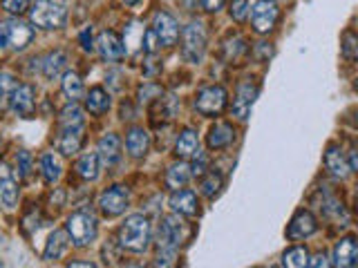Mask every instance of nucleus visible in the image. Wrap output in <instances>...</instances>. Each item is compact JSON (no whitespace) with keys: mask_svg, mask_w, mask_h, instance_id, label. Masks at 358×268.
I'll return each mask as SVG.
<instances>
[{"mask_svg":"<svg viewBox=\"0 0 358 268\" xmlns=\"http://www.w3.org/2000/svg\"><path fill=\"white\" fill-rule=\"evenodd\" d=\"M182 241H184V223H182V219L175 217V215L162 217L159 228H157V244H159V248L175 251Z\"/></svg>","mask_w":358,"mask_h":268,"instance_id":"nucleus-9","label":"nucleus"},{"mask_svg":"<svg viewBox=\"0 0 358 268\" xmlns=\"http://www.w3.org/2000/svg\"><path fill=\"white\" fill-rule=\"evenodd\" d=\"M255 268H260V266H255Z\"/></svg>","mask_w":358,"mask_h":268,"instance_id":"nucleus-48","label":"nucleus"},{"mask_svg":"<svg viewBox=\"0 0 358 268\" xmlns=\"http://www.w3.org/2000/svg\"><path fill=\"white\" fill-rule=\"evenodd\" d=\"M309 264V253L302 246H294L282 255V266L285 268H307Z\"/></svg>","mask_w":358,"mask_h":268,"instance_id":"nucleus-32","label":"nucleus"},{"mask_svg":"<svg viewBox=\"0 0 358 268\" xmlns=\"http://www.w3.org/2000/svg\"><path fill=\"white\" fill-rule=\"evenodd\" d=\"M18 204V186L16 179L11 177L9 168L5 163H0V206H5L11 210Z\"/></svg>","mask_w":358,"mask_h":268,"instance_id":"nucleus-17","label":"nucleus"},{"mask_svg":"<svg viewBox=\"0 0 358 268\" xmlns=\"http://www.w3.org/2000/svg\"><path fill=\"white\" fill-rule=\"evenodd\" d=\"M148 148H150V134L145 132L143 128L134 126L128 130V137H126V150L130 156L134 159H141V156L148 154Z\"/></svg>","mask_w":358,"mask_h":268,"instance_id":"nucleus-19","label":"nucleus"},{"mask_svg":"<svg viewBox=\"0 0 358 268\" xmlns=\"http://www.w3.org/2000/svg\"><path fill=\"white\" fill-rule=\"evenodd\" d=\"M65 65H67V54L63 50H56V52L45 56V61H43V74L48 76V78H59L65 72Z\"/></svg>","mask_w":358,"mask_h":268,"instance_id":"nucleus-27","label":"nucleus"},{"mask_svg":"<svg viewBox=\"0 0 358 268\" xmlns=\"http://www.w3.org/2000/svg\"><path fill=\"white\" fill-rule=\"evenodd\" d=\"M227 89L220 85H208L204 89H199L195 96V110L204 117H215L227 105Z\"/></svg>","mask_w":358,"mask_h":268,"instance_id":"nucleus-6","label":"nucleus"},{"mask_svg":"<svg viewBox=\"0 0 358 268\" xmlns=\"http://www.w3.org/2000/svg\"><path fill=\"white\" fill-rule=\"evenodd\" d=\"M141 43H143V27L139 25V22H130V25L126 27V45H130V47L126 52L137 50Z\"/></svg>","mask_w":358,"mask_h":268,"instance_id":"nucleus-34","label":"nucleus"},{"mask_svg":"<svg viewBox=\"0 0 358 268\" xmlns=\"http://www.w3.org/2000/svg\"><path fill=\"white\" fill-rule=\"evenodd\" d=\"M235 141V130L229 126V123H215L210 130H208V137L206 143L210 150H222V148H229V145Z\"/></svg>","mask_w":358,"mask_h":268,"instance_id":"nucleus-21","label":"nucleus"},{"mask_svg":"<svg viewBox=\"0 0 358 268\" xmlns=\"http://www.w3.org/2000/svg\"><path fill=\"white\" fill-rule=\"evenodd\" d=\"M246 52V43L240 36H233V40L227 43V56L231 61H238V56Z\"/></svg>","mask_w":358,"mask_h":268,"instance_id":"nucleus-38","label":"nucleus"},{"mask_svg":"<svg viewBox=\"0 0 358 268\" xmlns=\"http://www.w3.org/2000/svg\"><path fill=\"white\" fill-rule=\"evenodd\" d=\"M81 143H83V132L81 128L76 130H63V134L59 137V152L65 154V156H72L76 154L78 150H81Z\"/></svg>","mask_w":358,"mask_h":268,"instance_id":"nucleus-23","label":"nucleus"},{"mask_svg":"<svg viewBox=\"0 0 358 268\" xmlns=\"http://www.w3.org/2000/svg\"><path fill=\"white\" fill-rule=\"evenodd\" d=\"M155 268H175V251L162 248L155 260Z\"/></svg>","mask_w":358,"mask_h":268,"instance_id":"nucleus-39","label":"nucleus"},{"mask_svg":"<svg viewBox=\"0 0 358 268\" xmlns=\"http://www.w3.org/2000/svg\"><path fill=\"white\" fill-rule=\"evenodd\" d=\"M188 179H190V165L184 163V161H179V163H173L171 168H168L166 186L171 190H179V188H184L188 184Z\"/></svg>","mask_w":358,"mask_h":268,"instance_id":"nucleus-28","label":"nucleus"},{"mask_svg":"<svg viewBox=\"0 0 358 268\" xmlns=\"http://www.w3.org/2000/svg\"><path fill=\"white\" fill-rule=\"evenodd\" d=\"M318 230V221L311 215L309 210H300L296 212V217L291 219L289 228H287V237L289 239H305L309 234Z\"/></svg>","mask_w":358,"mask_h":268,"instance_id":"nucleus-13","label":"nucleus"},{"mask_svg":"<svg viewBox=\"0 0 358 268\" xmlns=\"http://www.w3.org/2000/svg\"><path fill=\"white\" fill-rule=\"evenodd\" d=\"M141 47L148 52V54H155L157 50H159V38H157V34L152 29H145L143 31V43Z\"/></svg>","mask_w":358,"mask_h":268,"instance_id":"nucleus-40","label":"nucleus"},{"mask_svg":"<svg viewBox=\"0 0 358 268\" xmlns=\"http://www.w3.org/2000/svg\"><path fill=\"white\" fill-rule=\"evenodd\" d=\"M29 170H31V154L27 150H18L16 154V172L20 179L29 177Z\"/></svg>","mask_w":358,"mask_h":268,"instance_id":"nucleus-36","label":"nucleus"},{"mask_svg":"<svg viewBox=\"0 0 358 268\" xmlns=\"http://www.w3.org/2000/svg\"><path fill=\"white\" fill-rule=\"evenodd\" d=\"M341 50H343V54H345V59H356L358 47H356V36H354V31H345V34H343Z\"/></svg>","mask_w":358,"mask_h":268,"instance_id":"nucleus-37","label":"nucleus"},{"mask_svg":"<svg viewBox=\"0 0 358 268\" xmlns=\"http://www.w3.org/2000/svg\"><path fill=\"white\" fill-rule=\"evenodd\" d=\"M324 168H327L336 179H345L352 172V168L345 161V154L338 145H329L327 152H324Z\"/></svg>","mask_w":358,"mask_h":268,"instance_id":"nucleus-20","label":"nucleus"},{"mask_svg":"<svg viewBox=\"0 0 358 268\" xmlns=\"http://www.w3.org/2000/svg\"><path fill=\"white\" fill-rule=\"evenodd\" d=\"M41 172H43V179L48 184H56L63 174V163L61 159L56 156L54 152H45L43 159H41Z\"/></svg>","mask_w":358,"mask_h":268,"instance_id":"nucleus-26","label":"nucleus"},{"mask_svg":"<svg viewBox=\"0 0 358 268\" xmlns=\"http://www.w3.org/2000/svg\"><path fill=\"white\" fill-rule=\"evenodd\" d=\"M29 0H3V9L9 11V14H22L27 11Z\"/></svg>","mask_w":358,"mask_h":268,"instance_id":"nucleus-41","label":"nucleus"},{"mask_svg":"<svg viewBox=\"0 0 358 268\" xmlns=\"http://www.w3.org/2000/svg\"><path fill=\"white\" fill-rule=\"evenodd\" d=\"M130 204V190L126 186H112L99 197V208L106 217H119Z\"/></svg>","mask_w":358,"mask_h":268,"instance_id":"nucleus-8","label":"nucleus"},{"mask_svg":"<svg viewBox=\"0 0 358 268\" xmlns=\"http://www.w3.org/2000/svg\"><path fill=\"white\" fill-rule=\"evenodd\" d=\"M175 152L177 156H182V159H188V156H195L199 152V139H197V132L186 128L182 134H179V139L175 143Z\"/></svg>","mask_w":358,"mask_h":268,"instance_id":"nucleus-22","label":"nucleus"},{"mask_svg":"<svg viewBox=\"0 0 358 268\" xmlns=\"http://www.w3.org/2000/svg\"><path fill=\"white\" fill-rule=\"evenodd\" d=\"M96 50L101 54V59L108 63L121 61L123 54H126V47H123V40L117 36L115 31H101L96 38Z\"/></svg>","mask_w":358,"mask_h":268,"instance_id":"nucleus-12","label":"nucleus"},{"mask_svg":"<svg viewBox=\"0 0 358 268\" xmlns=\"http://www.w3.org/2000/svg\"><path fill=\"white\" fill-rule=\"evenodd\" d=\"M29 18L34 25L43 29H61L67 20V11L63 5L54 3V0H36L29 9Z\"/></svg>","mask_w":358,"mask_h":268,"instance_id":"nucleus-3","label":"nucleus"},{"mask_svg":"<svg viewBox=\"0 0 358 268\" xmlns=\"http://www.w3.org/2000/svg\"><path fill=\"white\" fill-rule=\"evenodd\" d=\"M356 257H358V244L352 237H343L334 248V264L336 268H352L356 264Z\"/></svg>","mask_w":358,"mask_h":268,"instance_id":"nucleus-18","label":"nucleus"},{"mask_svg":"<svg viewBox=\"0 0 358 268\" xmlns=\"http://www.w3.org/2000/svg\"><path fill=\"white\" fill-rule=\"evenodd\" d=\"M67 268H96L94 264H87V262H72Z\"/></svg>","mask_w":358,"mask_h":268,"instance_id":"nucleus-46","label":"nucleus"},{"mask_svg":"<svg viewBox=\"0 0 358 268\" xmlns=\"http://www.w3.org/2000/svg\"><path fill=\"white\" fill-rule=\"evenodd\" d=\"M34 38V29L22 20L0 22V47L3 50H25Z\"/></svg>","mask_w":358,"mask_h":268,"instance_id":"nucleus-5","label":"nucleus"},{"mask_svg":"<svg viewBox=\"0 0 358 268\" xmlns=\"http://www.w3.org/2000/svg\"><path fill=\"white\" fill-rule=\"evenodd\" d=\"M65 248H67V232H63V230H54V232L50 234V239H48V246H45L43 257H45L48 262H54V260H59V257H63Z\"/></svg>","mask_w":358,"mask_h":268,"instance_id":"nucleus-29","label":"nucleus"},{"mask_svg":"<svg viewBox=\"0 0 358 268\" xmlns=\"http://www.w3.org/2000/svg\"><path fill=\"white\" fill-rule=\"evenodd\" d=\"M222 184H224L222 174L217 170H210L204 179H201V193H204L206 197H215L222 190Z\"/></svg>","mask_w":358,"mask_h":268,"instance_id":"nucleus-33","label":"nucleus"},{"mask_svg":"<svg viewBox=\"0 0 358 268\" xmlns=\"http://www.w3.org/2000/svg\"><path fill=\"white\" fill-rule=\"evenodd\" d=\"M150 241V221L143 215H130L119 228V244L132 253H143Z\"/></svg>","mask_w":358,"mask_h":268,"instance_id":"nucleus-1","label":"nucleus"},{"mask_svg":"<svg viewBox=\"0 0 358 268\" xmlns=\"http://www.w3.org/2000/svg\"><path fill=\"white\" fill-rule=\"evenodd\" d=\"M251 25L257 34H268L278 22V5L273 3V0H255V3H251Z\"/></svg>","mask_w":358,"mask_h":268,"instance_id":"nucleus-7","label":"nucleus"},{"mask_svg":"<svg viewBox=\"0 0 358 268\" xmlns=\"http://www.w3.org/2000/svg\"><path fill=\"white\" fill-rule=\"evenodd\" d=\"M168 204H171V208L177 215H184V217H195L199 210L197 195L190 193V190H175L171 199H168Z\"/></svg>","mask_w":358,"mask_h":268,"instance_id":"nucleus-16","label":"nucleus"},{"mask_svg":"<svg viewBox=\"0 0 358 268\" xmlns=\"http://www.w3.org/2000/svg\"><path fill=\"white\" fill-rule=\"evenodd\" d=\"M16 87H18V83H16L14 76H11V74H0V96L11 94Z\"/></svg>","mask_w":358,"mask_h":268,"instance_id":"nucleus-42","label":"nucleus"},{"mask_svg":"<svg viewBox=\"0 0 358 268\" xmlns=\"http://www.w3.org/2000/svg\"><path fill=\"white\" fill-rule=\"evenodd\" d=\"M251 3L253 0H231V18L235 22H242L246 18V14H249V9H251Z\"/></svg>","mask_w":358,"mask_h":268,"instance_id":"nucleus-35","label":"nucleus"},{"mask_svg":"<svg viewBox=\"0 0 358 268\" xmlns=\"http://www.w3.org/2000/svg\"><path fill=\"white\" fill-rule=\"evenodd\" d=\"M96 217L87 210H78L67 219V237L74 241V246H87L96 237Z\"/></svg>","mask_w":358,"mask_h":268,"instance_id":"nucleus-4","label":"nucleus"},{"mask_svg":"<svg viewBox=\"0 0 358 268\" xmlns=\"http://www.w3.org/2000/svg\"><path fill=\"white\" fill-rule=\"evenodd\" d=\"M307 268H331V262H329V257L324 253H318L313 260H309Z\"/></svg>","mask_w":358,"mask_h":268,"instance_id":"nucleus-44","label":"nucleus"},{"mask_svg":"<svg viewBox=\"0 0 358 268\" xmlns=\"http://www.w3.org/2000/svg\"><path fill=\"white\" fill-rule=\"evenodd\" d=\"M204 168H206V156L197 152V154H195V161H193V165H190V174H195V177L204 174Z\"/></svg>","mask_w":358,"mask_h":268,"instance_id":"nucleus-43","label":"nucleus"},{"mask_svg":"<svg viewBox=\"0 0 358 268\" xmlns=\"http://www.w3.org/2000/svg\"><path fill=\"white\" fill-rule=\"evenodd\" d=\"M182 52L188 63H201L206 54V25L201 20H190L182 31Z\"/></svg>","mask_w":358,"mask_h":268,"instance_id":"nucleus-2","label":"nucleus"},{"mask_svg":"<svg viewBox=\"0 0 358 268\" xmlns=\"http://www.w3.org/2000/svg\"><path fill=\"white\" fill-rule=\"evenodd\" d=\"M99 170H101V161H99L96 152L83 154L81 159H78V163H76V172L81 179H85V181H96Z\"/></svg>","mask_w":358,"mask_h":268,"instance_id":"nucleus-24","label":"nucleus"},{"mask_svg":"<svg viewBox=\"0 0 358 268\" xmlns=\"http://www.w3.org/2000/svg\"><path fill=\"white\" fill-rule=\"evenodd\" d=\"M61 83H63L65 96L70 98L72 103H76L78 98H83V81H81V76H78L76 72H65Z\"/></svg>","mask_w":358,"mask_h":268,"instance_id":"nucleus-31","label":"nucleus"},{"mask_svg":"<svg viewBox=\"0 0 358 268\" xmlns=\"http://www.w3.org/2000/svg\"><path fill=\"white\" fill-rule=\"evenodd\" d=\"M257 92H260V89H257V85H253L251 81L242 83L238 87V94H235V98H233V114L238 117L240 121H249L253 103L257 98Z\"/></svg>","mask_w":358,"mask_h":268,"instance_id":"nucleus-11","label":"nucleus"},{"mask_svg":"<svg viewBox=\"0 0 358 268\" xmlns=\"http://www.w3.org/2000/svg\"><path fill=\"white\" fill-rule=\"evenodd\" d=\"M152 31L157 34L159 45H164V47H173L179 40V25L175 16H171L168 11H157L152 18Z\"/></svg>","mask_w":358,"mask_h":268,"instance_id":"nucleus-10","label":"nucleus"},{"mask_svg":"<svg viewBox=\"0 0 358 268\" xmlns=\"http://www.w3.org/2000/svg\"><path fill=\"white\" fill-rule=\"evenodd\" d=\"M96 156H99V161L103 163V165H115L119 161V156H121V139L117 137L115 132H108L101 137L99 141V148H96Z\"/></svg>","mask_w":358,"mask_h":268,"instance_id":"nucleus-15","label":"nucleus"},{"mask_svg":"<svg viewBox=\"0 0 358 268\" xmlns=\"http://www.w3.org/2000/svg\"><path fill=\"white\" fill-rule=\"evenodd\" d=\"M59 123L63 130H76V128H83V110L78 107L76 103H70L67 107L61 110V117Z\"/></svg>","mask_w":358,"mask_h":268,"instance_id":"nucleus-30","label":"nucleus"},{"mask_svg":"<svg viewBox=\"0 0 358 268\" xmlns=\"http://www.w3.org/2000/svg\"><path fill=\"white\" fill-rule=\"evenodd\" d=\"M141 0H123V5H128V7H134V5H139Z\"/></svg>","mask_w":358,"mask_h":268,"instance_id":"nucleus-47","label":"nucleus"},{"mask_svg":"<svg viewBox=\"0 0 358 268\" xmlns=\"http://www.w3.org/2000/svg\"><path fill=\"white\" fill-rule=\"evenodd\" d=\"M36 94H34L31 85H18L14 92L9 94V105L18 117H29L34 112V103H36Z\"/></svg>","mask_w":358,"mask_h":268,"instance_id":"nucleus-14","label":"nucleus"},{"mask_svg":"<svg viewBox=\"0 0 358 268\" xmlns=\"http://www.w3.org/2000/svg\"><path fill=\"white\" fill-rule=\"evenodd\" d=\"M85 107H87L90 114H96V117L103 114V112H108V107H110V94L103 87H92L87 92Z\"/></svg>","mask_w":358,"mask_h":268,"instance_id":"nucleus-25","label":"nucleus"},{"mask_svg":"<svg viewBox=\"0 0 358 268\" xmlns=\"http://www.w3.org/2000/svg\"><path fill=\"white\" fill-rule=\"evenodd\" d=\"M199 3H201V7H204V11H208V14H217L224 5V0H199Z\"/></svg>","mask_w":358,"mask_h":268,"instance_id":"nucleus-45","label":"nucleus"}]
</instances>
